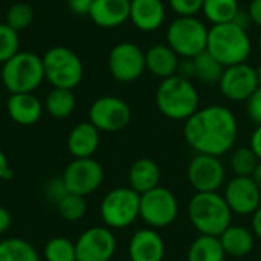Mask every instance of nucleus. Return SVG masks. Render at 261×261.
Listing matches in <instances>:
<instances>
[{"label":"nucleus","mask_w":261,"mask_h":261,"mask_svg":"<svg viewBox=\"0 0 261 261\" xmlns=\"http://www.w3.org/2000/svg\"><path fill=\"white\" fill-rule=\"evenodd\" d=\"M161 185V167L150 158L135 161L128 170V187L139 196Z\"/></svg>","instance_id":"obj_22"},{"label":"nucleus","mask_w":261,"mask_h":261,"mask_svg":"<svg viewBox=\"0 0 261 261\" xmlns=\"http://www.w3.org/2000/svg\"><path fill=\"white\" fill-rule=\"evenodd\" d=\"M219 87L222 95L229 101H248L258 89L257 70L246 63L228 66L219 81Z\"/></svg>","instance_id":"obj_16"},{"label":"nucleus","mask_w":261,"mask_h":261,"mask_svg":"<svg viewBox=\"0 0 261 261\" xmlns=\"http://www.w3.org/2000/svg\"><path fill=\"white\" fill-rule=\"evenodd\" d=\"M206 50L225 67L246 63L251 54V41L246 29L240 24L222 23L213 24L208 31Z\"/></svg>","instance_id":"obj_4"},{"label":"nucleus","mask_w":261,"mask_h":261,"mask_svg":"<svg viewBox=\"0 0 261 261\" xmlns=\"http://www.w3.org/2000/svg\"><path fill=\"white\" fill-rule=\"evenodd\" d=\"M141 196L130 187L110 190L99 203V216L104 226L112 231L125 229L139 219Z\"/></svg>","instance_id":"obj_7"},{"label":"nucleus","mask_w":261,"mask_h":261,"mask_svg":"<svg viewBox=\"0 0 261 261\" xmlns=\"http://www.w3.org/2000/svg\"><path fill=\"white\" fill-rule=\"evenodd\" d=\"M32 21H34V9L28 3L12 5L5 15V23L12 29H15L17 32L29 28Z\"/></svg>","instance_id":"obj_33"},{"label":"nucleus","mask_w":261,"mask_h":261,"mask_svg":"<svg viewBox=\"0 0 261 261\" xmlns=\"http://www.w3.org/2000/svg\"><path fill=\"white\" fill-rule=\"evenodd\" d=\"M249 147L254 150V153L257 154V158L261 161V125H257V128L254 130V133L251 136Z\"/></svg>","instance_id":"obj_41"},{"label":"nucleus","mask_w":261,"mask_h":261,"mask_svg":"<svg viewBox=\"0 0 261 261\" xmlns=\"http://www.w3.org/2000/svg\"><path fill=\"white\" fill-rule=\"evenodd\" d=\"M226 254L219 237L199 236L188 248L187 261H225Z\"/></svg>","instance_id":"obj_25"},{"label":"nucleus","mask_w":261,"mask_h":261,"mask_svg":"<svg viewBox=\"0 0 261 261\" xmlns=\"http://www.w3.org/2000/svg\"><path fill=\"white\" fill-rule=\"evenodd\" d=\"M205 0H170L171 9L179 17H194L202 8Z\"/></svg>","instance_id":"obj_36"},{"label":"nucleus","mask_w":261,"mask_h":261,"mask_svg":"<svg viewBox=\"0 0 261 261\" xmlns=\"http://www.w3.org/2000/svg\"><path fill=\"white\" fill-rule=\"evenodd\" d=\"M75 106H76V99L73 90L69 89L52 87V90L47 93L44 99V109L55 119H64L70 116L75 110Z\"/></svg>","instance_id":"obj_26"},{"label":"nucleus","mask_w":261,"mask_h":261,"mask_svg":"<svg viewBox=\"0 0 261 261\" xmlns=\"http://www.w3.org/2000/svg\"><path fill=\"white\" fill-rule=\"evenodd\" d=\"M89 121L104 133H116L124 130L132 121L130 106L113 95L99 96L89 109Z\"/></svg>","instance_id":"obj_11"},{"label":"nucleus","mask_w":261,"mask_h":261,"mask_svg":"<svg viewBox=\"0 0 261 261\" xmlns=\"http://www.w3.org/2000/svg\"><path fill=\"white\" fill-rule=\"evenodd\" d=\"M57 210L63 220L75 223V222H80L81 219H84V216L87 213V202H86L84 196L67 193L64 196V199L57 205Z\"/></svg>","instance_id":"obj_32"},{"label":"nucleus","mask_w":261,"mask_h":261,"mask_svg":"<svg viewBox=\"0 0 261 261\" xmlns=\"http://www.w3.org/2000/svg\"><path fill=\"white\" fill-rule=\"evenodd\" d=\"M260 159L251 147H234L229 154V167L234 176L251 177L258 167Z\"/></svg>","instance_id":"obj_30"},{"label":"nucleus","mask_w":261,"mask_h":261,"mask_svg":"<svg viewBox=\"0 0 261 261\" xmlns=\"http://www.w3.org/2000/svg\"><path fill=\"white\" fill-rule=\"evenodd\" d=\"M11 223H12L11 213L5 206H0V236H3L11 228Z\"/></svg>","instance_id":"obj_42"},{"label":"nucleus","mask_w":261,"mask_h":261,"mask_svg":"<svg viewBox=\"0 0 261 261\" xmlns=\"http://www.w3.org/2000/svg\"><path fill=\"white\" fill-rule=\"evenodd\" d=\"M46 261H76L75 242L67 237H52L43 248Z\"/></svg>","instance_id":"obj_31"},{"label":"nucleus","mask_w":261,"mask_h":261,"mask_svg":"<svg viewBox=\"0 0 261 261\" xmlns=\"http://www.w3.org/2000/svg\"><path fill=\"white\" fill-rule=\"evenodd\" d=\"M130 20L144 31L151 32L161 28L165 20V6L162 0H130Z\"/></svg>","instance_id":"obj_21"},{"label":"nucleus","mask_w":261,"mask_h":261,"mask_svg":"<svg viewBox=\"0 0 261 261\" xmlns=\"http://www.w3.org/2000/svg\"><path fill=\"white\" fill-rule=\"evenodd\" d=\"M194 61V78H197L200 83L211 86V84H219L225 66L219 63L208 50H203L197 57L193 58Z\"/></svg>","instance_id":"obj_28"},{"label":"nucleus","mask_w":261,"mask_h":261,"mask_svg":"<svg viewBox=\"0 0 261 261\" xmlns=\"http://www.w3.org/2000/svg\"><path fill=\"white\" fill-rule=\"evenodd\" d=\"M145 66L153 75L165 80L177 73L179 55L168 44H154L145 52Z\"/></svg>","instance_id":"obj_24"},{"label":"nucleus","mask_w":261,"mask_h":261,"mask_svg":"<svg viewBox=\"0 0 261 261\" xmlns=\"http://www.w3.org/2000/svg\"><path fill=\"white\" fill-rule=\"evenodd\" d=\"M187 179L196 193H217L225 187L226 168L220 158L196 153L187 167Z\"/></svg>","instance_id":"obj_10"},{"label":"nucleus","mask_w":261,"mask_h":261,"mask_svg":"<svg viewBox=\"0 0 261 261\" xmlns=\"http://www.w3.org/2000/svg\"><path fill=\"white\" fill-rule=\"evenodd\" d=\"M257 70V81H258V89H261V64L255 69Z\"/></svg>","instance_id":"obj_45"},{"label":"nucleus","mask_w":261,"mask_h":261,"mask_svg":"<svg viewBox=\"0 0 261 261\" xmlns=\"http://www.w3.org/2000/svg\"><path fill=\"white\" fill-rule=\"evenodd\" d=\"M93 0H67V8L75 15H89Z\"/></svg>","instance_id":"obj_38"},{"label":"nucleus","mask_w":261,"mask_h":261,"mask_svg":"<svg viewBox=\"0 0 261 261\" xmlns=\"http://www.w3.org/2000/svg\"><path fill=\"white\" fill-rule=\"evenodd\" d=\"M206 26L196 17H179L167 31V44L184 58H194L206 50Z\"/></svg>","instance_id":"obj_9"},{"label":"nucleus","mask_w":261,"mask_h":261,"mask_svg":"<svg viewBox=\"0 0 261 261\" xmlns=\"http://www.w3.org/2000/svg\"><path fill=\"white\" fill-rule=\"evenodd\" d=\"M3 87L12 93H34L46 80L43 58L34 52L20 50L2 64Z\"/></svg>","instance_id":"obj_5"},{"label":"nucleus","mask_w":261,"mask_h":261,"mask_svg":"<svg viewBox=\"0 0 261 261\" xmlns=\"http://www.w3.org/2000/svg\"><path fill=\"white\" fill-rule=\"evenodd\" d=\"M219 240L225 254L234 258L248 257L255 246V236L252 229L242 225H229L219 236Z\"/></svg>","instance_id":"obj_23"},{"label":"nucleus","mask_w":261,"mask_h":261,"mask_svg":"<svg viewBox=\"0 0 261 261\" xmlns=\"http://www.w3.org/2000/svg\"><path fill=\"white\" fill-rule=\"evenodd\" d=\"M223 197L232 214L252 216L261 206V191L252 177L234 176L225 184Z\"/></svg>","instance_id":"obj_15"},{"label":"nucleus","mask_w":261,"mask_h":261,"mask_svg":"<svg viewBox=\"0 0 261 261\" xmlns=\"http://www.w3.org/2000/svg\"><path fill=\"white\" fill-rule=\"evenodd\" d=\"M179 217V200L167 187H156L141 194L139 219L153 229H165Z\"/></svg>","instance_id":"obj_8"},{"label":"nucleus","mask_w":261,"mask_h":261,"mask_svg":"<svg viewBox=\"0 0 261 261\" xmlns=\"http://www.w3.org/2000/svg\"><path fill=\"white\" fill-rule=\"evenodd\" d=\"M116 248V237L107 226L87 228L75 240L76 261H110Z\"/></svg>","instance_id":"obj_13"},{"label":"nucleus","mask_w":261,"mask_h":261,"mask_svg":"<svg viewBox=\"0 0 261 261\" xmlns=\"http://www.w3.org/2000/svg\"><path fill=\"white\" fill-rule=\"evenodd\" d=\"M0 261H41L37 249L20 237L0 240Z\"/></svg>","instance_id":"obj_27"},{"label":"nucleus","mask_w":261,"mask_h":261,"mask_svg":"<svg viewBox=\"0 0 261 261\" xmlns=\"http://www.w3.org/2000/svg\"><path fill=\"white\" fill-rule=\"evenodd\" d=\"M165 240L158 229L139 228L136 229L128 242V258L130 261H164L165 258Z\"/></svg>","instance_id":"obj_17"},{"label":"nucleus","mask_w":261,"mask_h":261,"mask_svg":"<svg viewBox=\"0 0 261 261\" xmlns=\"http://www.w3.org/2000/svg\"><path fill=\"white\" fill-rule=\"evenodd\" d=\"M184 138L196 153L222 158L236 147L239 122L228 107L208 106L185 121Z\"/></svg>","instance_id":"obj_1"},{"label":"nucleus","mask_w":261,"mask_h":261,"mask_svg":"<svg viewBox=\"0 0 261 261\" xmlns=\"http://www.w3.org/2000/svg\"><path fill=\"white\" fill-rule=\"evenodd\" d=\"M258 49H260V52H261V32H260V37H258Z\"/></svg>","instance_id":"obj_46"},{"label":"nucleus","mask_w":261,"mask_h":261,"mask_svg":"<svg viewBox=\"0 0 261 261\" xmlns=\"http://www.w3.org/2000/svg\"><path fill=\"white\" fill-rule=\"evenodd\" d=\"M202 11L213 24L231 23L239 14L237 0H205Z\"/></svg>","instance_id":"obj_29"},{"label":"nucleus","mask_w":261,"mask_h":261,"mask_svg":"<svg viewBox=\"0 0 261 261\" xmlns=\"http://www.w3.org/2000/svg\"><path fill=\"white\" fill-rule=\"evenodd\" d=\"M44 78L52 87L73 90L84 76L81 58L66 46H52L41 57Z\"/></svg>","instance_id":"obj_6"},{"label":"nucleus","mask_w":261,"mask_h":261,"mask_svg":"<svg viewBox=\"0 0 261 261\" xmlns=\"http://www.w3.org/2000/svg\"><path fill=\"white\" fill-rule=\"evenodd\" d=\"M89 17L99 28H118L130 20V0H93Z\"/></svg>","instance_id":"obj_20"},{"label":"nucleus","mask_w":261,"mask_h":261,"mask_svg":"<svg viewBox=\"0 0 261 261\" xmlns=\"http://www.w3.org/2000/svg\"><path fill=\"white\" fill-rule=\"evenodd\" d=\"M252 217V232H254V236H255V239H258L261 242V206L251 216Z\"/></svg>","instance_id":"obj_43"},{"label":"nucleus","mask_w":261,"mask_h":261,"mask_svg":"<svg viewBox=\"0 0 261 261\" xmlns=\"http://www.w3.org/2000/svg\"><path fill=\"white\" fill-rule=\"evenodd\" d=\"M156 106L165 118L187 121L199 110V92L190 80L173 75L159 84Z\"/></svg>","instance_id":"obj_3"},{"label":"nucleus","mask_w":261,"mask_h":261,"mask_svg":"<svg viewBox=\"0 0 261 261\" xmlns=\"http://www.w3.org/2000/svg\"><path fill=\"white\" fill-rule=\"evenodd\" d=\"M109 70L119 83H132L142 76L145 66V54L142 49L130 41L118 43L109 54Z\"/></svg>","instance_id":"obj_14"},{"label":"nucleus","mask_w":261,"mask_h":261,"mask_svg":"<svg viewBox=\"0 0 261 261\" xmlns=\"http://www.w3.org/2000/svg\"><path fill=\"white\" fill-rule=\"evenodd\" d=\"M232 213L223 197L217 193H194L188 203V219L199 236L219 237L232 225Z\"/></svg>","instance_id":"obj_2"},{"label":"nucleus","mask_w":261,"mask_h":261,"mask_svg":"<svg viewBox=\"0 0 261 261\" xmlns=\"http://www.w3.org/2000/svg\"><path fill=\"white\" fill-rule=\"evenodd\" d=\"M249 18L251 21H254L255 24H258L261 28V0H252L249 5Z\"/></svg>","instance_id":"obj_40"},{"label":"nucleus","mask_w":261,"mask_h":261,"mask_svg":"<svg viewBox=\"0 0 261 261\" xmlns=\"http://www.w3.org/2000/svg\"><path fill=\"white\" fill-rule=\"evenodd\" d=\"M251 177L254 179V182L257 184V187L260 188V191H261V161H260V164H258V167L255 168L254 174H252Z\"/></svg>","instance_id":"obj_44"},{"label":"nucleus","mask_w":261,"mask_h":261,"mask_svg":"<svg viewBox=\"0 0 261 261\" xmlns=\"http://www.w3.org/2000/svg\"><path fill=\"white\" fill-rule=\"evenodd\" d=\"M20 47V37L15 29L8 26L5 21L0 23V64L12 58Z\"/></svg>","instance_id":"obj_34"},{"label":"nucleus","mask_w":261,"mask_h":261,"mask_svg":"<svg viewBox=\"0 0 261 261\" xmlns=\"http://www.w3.org/2000/svg\"><path fill=\"white\" fill-rule=\"evenodd\" d=\"M43 104L34 93H12L6 101V112L11 121L18 125L29 127L40 121Z\"/></svg>","instance_id":"obj_18"},{"label":"nucleus","mask_w":261,"mask_h":261,"mask_svg":"<svg viewBox=\"0 0 261 261\" xmlns=\"http://www.w3.org/2000/svg\"><path fill=\"white\" fill-rule=\"evenodd\" d=\"M12 177V168L9 167L8 156L0 150V180H9Z\"/></svg>","instance_id":"obj_39"},{"label":"nucleus","mask_w":261,"mask_h":261,"mask_svg":"<svg viewBox=\"0 0 261 261\" xmlns=\"http://www.w3.org/2000/svg\"><path fill=\"white\" fill-rule=\"evenodd\" d=\"M67 193L69 191H67V187H66L63 177H54L44 187V197L54 205H58Z\"/></svg>","instance_id":"obj_35"},{"label":"nucleus","mask_w":261,"mask_h":261,"mask_svg":"<svg viewBox=\"0 0 261 261\" xmlns=\"http://www.w3.org/2000/svg\"><path fill=\"white\" fill-rule=\"evenodd\" d=\"M246 104L249 118L257 125H261V89H257V92L246 101Z\"/></svg>","instance_id":"obj_37"},{"label":"nucleus","mask_w":261,"mask_h":261,"mask_svg":"<svg viewBox=\"0 0 261 261\" xmlns=\"http://www.w3.org/2000/svg\"><path fill=\"white\" fill-rule=\"evenodd\" d=\"M99 130L90 122L84 121L76 124L67 135V151L73 159L93 158L99 147Z\"/></svg>","instance_id":"obj_19"},{"label":"nucleus","mask_w":261,"mask_h":261,"mask_svg":"<svg viewBox=\"0 0 261 261\" xmlns=\"http://www.w3.org/2000/svg\"><path fill=\"white\" fill-rule=\"evenodd\" d=\"M63 180L69 193L87 197L99 190L104 182V168L93 158L73 159L63 173Z\"/></svg>","instance_id":"obj_12"}]
</instances>
